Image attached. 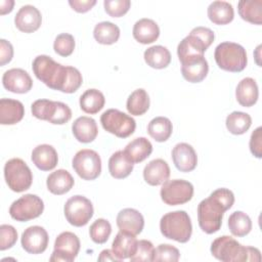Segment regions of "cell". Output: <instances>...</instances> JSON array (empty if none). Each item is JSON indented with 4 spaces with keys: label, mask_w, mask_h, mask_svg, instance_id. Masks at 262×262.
Returning a JSON list of instances; mask_svg holds the SVG:
<instances>
[{
    "label": "cell",
    "mask_w": 262,
    "mask_h": 262,
    "mask_svg": "<svg viewBox=\"0 0 262 262\" xmlns=\"http://www.w3.org/2000/svg\"><path fill=\"white\" fill-rule=\"evenodd\" d=\"M32 69L41 82L47 87L63 93L76 92L83 83L80 71L74 67L62 66L48 55H38L32 63Z\"/></svg>",
    "instance_id": "cell-1"
},
{
    "label": "cell",
    "mask_w": 262,
    "mask_h": 262,
    "mask_svg": "<svg viewBox=\"0 0 262 262\" xmlns=\"http://www.w3.org/2000/svg\"><path fill=\"white\" fill-rule=\"evenodd\" d=\"M234 203V194L228 188H217L198 206V221L201 229L212 234L217 232L222 224L224 213Z\"/></svg>",
    "instance_id": "cell-2"
},
{
    "label": "cell",
    "mask_w": 262,
    "mask_h": 262,
    "mask_svg": "<svg viewBox=\"0 0 262 262\" xmlns=\"http://www.w3.org/2000/svg\"><path fill=\"white\" fill-rule=\"evenodd\" d=\"M211 254L223 262H259L261 253L257 248L241 245L236 239L228 235H222L211 244Z\"/></svg>",
    "instance_id": "cell-3"
},
{
    "label": "cell",
    "mask_w": 262,
    "mask_h": 262,
    "mask_svg": "<svg viewBox=\"0 0 262 262\" xmlns=\"http://www.w3.org/2000/svg\"><path fill=\"white\" fill-rule=\"evenodd\" d=\"M215 39L214 32L206 27L193 28L189 35L180 41L177 46V55L181 63L204 56L205 51Z\"/></svg>",
    "instance_id": "cell-4"
},
{
    "label": "cell",
    "mask_w": 262,
    "mask_h": 262,
    "mask_svg": "<svg viewBox=\"0 0 262 262\" xmlns=\"http://www.w3.org/2000/svg\"><path fill=\"white\" fill-rule=\"evenodd\" d=\"M160 230L166 238L178 243H187L192 233L190 217L182 210L169 212L161 218Z\"/></svg>",
    "instance_id": "cell-5"
},
{
    "label": "cell",
    "mask_w": 262,
    "mask_h": 262,
    "mask_svg": "<svg viewBox=\"0 0 262 262\" xmlns=\"http://www.w3.org/2000/svg\"><path fill=\"white\" fill-rule=\"evenodd\" d=\"M214 58L221 70L231 73L244 71L248 63L246 49L234 42H222L218 44L215 48Z\"/></svg>",
    "instance_id": "cell-6"
},
{
    "label": "cell",
    "mask_w": 262,
    "mask_h": 262,
    "mask_svg": "<svg viewBox=\"0 0 262 262\" xmlns=\"http://www.w3.org/2000/svg\"><path fill=\"white\" fill-rule=\"evenodd\" d=\"M31 112L35 118L54 125H63L72 118V111L68 104L50 99L35 100L31 105Z\"/></svg>",
    "instance_id": "cell-7"
},
{
    "label": "cell",
    "mask_w": 262,
    "mask_h": 262,
    "mask_svg": "<svg viewBox=\"0 0 262 262\" xmlns=\"http://www.w3.org/2000/svg\"><path fill=\"white\" fill-rule=\"evenodd\" d=\"M4 178L8 187L14 192H23L29 189L33 182L31 169L19 158L10 159L5 163Z\"/></svg>",
    "instance_id": "cell-8"
},
{
    "label": "cell",
    "mask_w": 262,
    "mask_h": 262,
    "mask_svg": "<svg viewBox=\"0 0 262 262\" xmlns=\"http://www.w3.org/2000/svg\"><path fill=\"white\" fill-rule=\"evenodd\" d=\"M100 123L105 131L120 138L129 137L136 128L135 120L117 108L106 110L100 116Z\"/></svg>",
    "instance_id": "cell-9"
},
{
    "label": "cell",
    "mask_w": 262,
    "mask_h": 262,
    "mask_svg": "<svg viewBox=\"0 0 262 262\" xmlns=\"http://www.w3.org/2000/svg\"><path fill=\"white\" fill-rule=\"evenodd\" d=\"M63 213L68 222L76 227L86 225L93 216V205L84 195H73L64 204Z\"/></svg>",
    "instance_id": "cell-10"
},
{
    "label": "cell",
    "mask_w": 262,
    "mask_h": 262,
    "mask_svg": "<svg viewBox=\"0 0 262 262\" xmlns=\"http://www.w3.org/2000/svg\"><path fill=\"white\" fill-rule=\"evenodd\" d=\"M72 166L75 172L84 180H94L101 172V159L99 155L89 148H84L76 152Z\"/></svg>",
    "instance_id": "cell-11"
},
{
    "label": "cell",
    "mask_w": 262,
    "mask_h": 262,
    "mask_svg": "<svg viewBox=\"0 0 262 262\" xmlns=\"http://www.w3.org/2000/svg\"><path fill=\"white\" fill-rule=\"evenodd\" d=\"M44 211V203L36 194L27 193L14 201L9 208V215L19 222H27L39 217Z\"/></svg>",
    "instance_id": "cell-12"
},
{
    "label": "cell",
    "mask_w": 262,
    "mask_h": 262,
    "mask_svg": "<svg viewBox=\"0 0 262 262\" xmlns=\"http://www.w3.org/2000/svg\"><path fill=\"white\" fill-rule=\"evenodd\" d=\"M161 199L169 206L182 205L189 202L193 195V185L183 179L167 180L161 187Z\"/></svg>",
    "instance_id": "cell-13"
},
{
    "label": "cell",
    "mask_w": 262,
    "mask_h": 262,
    "mask_svg": "<svg viewBox=\"0 0 262 262\" xmlns=\"http://www.w3.org/2000/svg\"><path fill=\"white\" fill-rule=\"evenodd\" d=\"M80 251V239L71 231H63L57 235L54 242V249L49 258L52 262H72Z\"/></svg>",
    "instance_id": "cell-14"
},
{
    "label": "cell",
    "mask_w": 262,
    "mask_h": 262,
    "mask_svg": "<svg viewBox=\"0 0 262 262\" xmlns=\"http://www.w3.org/2000/svg\"><path fill=\"white\" fill-rule=\"evenodd\" d=\"M48 233L42 226L33 225L25 229L21 234L20 243L23 249L29 254H41L48 246Z\"/></svg>",
    "instance_id": "cell-15"
},
{
    "label": "cell",
    "mask_w": 262,
    "mask_h": 262,
    "mask_svg": "<svg viewBox=\"0 0 262 262\" xmlns=\"http://www.w3.org/2000/svg\"><path fill=\"white\" fill-rule=\"evenodd\" d=\"M4 88L13 93H27L33 87V80L27 71L13 68L6 71L2 76Z\"/></svg>",
    "instance_id": "cell-16"
},
{
    "label": "cell",
    "mask_w": 262,
    "mask_h": 262,
    "mask_svg": "<svg viewBox=\"0 0 262 262\" xmlns=\"http://www.w3.org/2000/svg\"><path fill=\"white\" fill-rule=\"evenodd\" d=\"M15 27L24 33L37 31L42 24V15L38 8L33 5L21 6L14 16Z\"/></svg>",
    "instance_id": "cell-17"
},
{
    "label": "cell",
    "mask_w": 262,
    "mask_h": 262,
    "mask_svg": "<svg viewBox=\"0 0 262 262\" xmlns=\"http://www.w3.org/2000/svg\"><path fill=\"white\" fill-rule=\"evenodd\" d=\"M172 160L180 172H190L198 165V156L194 148L185 142L177 143L172 149Z\"/></svg>",
    "instance_id": "cell-18"
},
{
    "label": "cell",
    "mask_w": 262,
    "mask_h": 262,
    "mask_svg": "<svg viewBox=\"0 0 262 262\" xmlns=\"http://www.w3.org/2000/svg\"><path fill=\"white\" fill-rule=\"evenodd\" d=\"M116 221L120 230L135 236L141 233L144 226V218L142 214L133 208L121 210L117 215Z\"/></svg>",
    "instance_id": "cell-19"
},
{
    "label": "cell",
    "mask_w": 262,
    "mask_h": 262,
    "mask_svg": "<svg viewBox=\"0 0 262 262\" xmlns=\"http://www.w3.org/2000/svg\"><path fill=\"white\" fill-rule=\"evenodd\" d=\"M33 164L41 171H50L58 163V156L55 148L50 144L37 145L31 156Z\"/></svg>",
    "instance_id": "cell-20"
},
{
    "label": "cell",
    "mask_w": 262,
    "mask_h": 262,
    "mask_svg": "<svg viewBox=\"0 0 262 262\" xmlns=\"http://www.w3.org/2000/svg\"><path fill=\"white\" fill-rule=\"evenodd\" d=\"M170 177V167L163 159H155L145 165L143 178L151 186L163 184Z\"/></svg>",
    "instance_id": "cell-21"
},
{
    "label": "cell",
    "mask_w": 262,
    "mask_h": 262,
    "mask_svg": "<svg viewBox=\"0 0 262 262\" xmlns=\"http://www.w3.org/2000/svg\"><path fill=\"white\" fill-rule=\"evenodd\" d=\"M25 116L24 104L16 99H0V124L14 125L23 120Z\"/></svg>",
    "instance_id": "cell-22"
},
{
    "label": "cell",
    "mask_w": 262,
    "mask_h": 262,
    "mask_svg": "<svg viewBox=\"0 0 262 262\" xmlns=\"http://www.w3.org/2000/svg\"><path fill=\"white\" fill-rule=\"evenodd\" d=\"M72 132L79 142L89 143L96 138L98 128L94 119L82 116L74 121L72 125Z\"/></svg>",
    "instance_id": "cell-23"
},
{
    "label": "cell",
    "mask_w": 262,
    "mask_h": 262,
    "mask_svg": "<svg viewBox=\"0 0 262 262\" xmlns=\"http://www.w3.org/2000/svg\"><path fill=\"white\" fill-rule=\"evenodd\" d=\"M75 184V180L71 173L64 169H58L50 173L46 180L48 190L56 195L69 192Z\"/></svg>",
    "instance_id": "cell-24"
},
{
    "label": "cell",
    "mask_w": 262,
    "mask_h": 262,
    "mask_svg": "<svg viewBox=\"0 0 262 262\" xmlns=\"http://www.w3.org/2000/svg\"><path fill=\"white\" fill-rule=\"evenodd\" d=\"M132 34L137 42L141 44H150L159 38L160 28L155 20L144 17L134 24Z\"/></svg>",
    "instance_id": "cell-25"
},
{
    "label": "cell",
    "mask_w": 262,
    "mask_h": 262,
    "mask_svg": "<svg viewBox=\"0 0 262 262\" xmlns=\"http://www.w3.org/2000/svg\"><path fill=\"white\" fill-rule=\"evenodd\" d=\"M235 97L242 106H253L259 97V89L256 81L250 77L241 80L235 89Z\"/></svg>",
    "instance_id": "cell-26"
},
{
    "label": "cell",
    "mask_w": 262,
    "mask_h": 262,
    "mask_svg": "<svg viewBox=\"0 0 262 262\" xmlns=\"http://www.w3.org/2000/svg\"><path fill=\"white\" fill-rule=\"evenodd\" d=\"M209 64L204 56L181 63L182 77L190 83H200L208 75Z\"/></svg>",
    "instance_id": "cell-27"
},
{
    "label": "cell",
    "mask_w": 262,
    "mask_h": 262,
    "mask_svg": "<svg viewBox=\"0 0 262 262\" xmlns=\"http://www.w3.org/2000/svg\"><path fill=\"white\" fill-rule=\"evenodd\" d=\"M136 243L137 239L135 235L120 230L113 241L112 250L116 257L122 261L124 259L130 258L133 255L136 248Z\"/></svg>",
    "instance_id": "cell-28"
},
{
    "label": "cell",
    "mask_w": 262,
    "mask_h": 262,
    "mask_svg": "<svg viewBox=\"0 0 262 262\" xmlns=\"http://www.w3.org/2000/svg\"><path fill=\"white\" fill-rule=\"evenodd\" d=\"M133 165L124 150H118L108 160V171L114 178L123 179L131 174Z\"/></svg>",
    "instance_id": "cell-29"
},
{
    "label": "cell",
    "mask_w": 262,
    "mask_h": 262,
    "mask_svg": "<svg viewBox=\"0 0 262 262\" xmlns=\"http://www.w3.org/2000/svg\"><path fill=\"white\" fill-rule=\"evenodd\" d=\"M208 17L215 25H227L234 17L232 5L226 1H213L208 6Z\"/></svg>",
    "instance_id": "cell-30"
},
{
    "label": "cell",
    "mask_w": 262,
    "mask_h": 262,
    "mask_svg": "<svg viewBox=\"0 0 262 262\" xmlns=\"http://www.w3.org/2000/svg\"><path fill=\"white\" fill-rule=\"evenodd\" d=\"M124 151L133 164H137L150 156L152 152V145L147 138L137 137L126 145Z\"/></svg>",
    "instance_id": "cell-31"
},
{
    "label": "cell",
    "mask_w": 262,
    "mask_h": 262,
    "mask_svg": "<svg viewBox=\"0 0 262 262\" xmlns=\"http://www.w3.org/2000/svg\"><path fill=\"white\" fill-rule=\"evenodd\" d=\"M143 57L147 66L157 70L165 69L171 62L170 51L162 45H154L148 47L144 51Z\"/></svg>",
    "instance_id": "cell-32"
},
{
    "label": "cell",
    "mask_w": 262,
    "mask_h": 262,
    "mask_svg": "<svg viewBox=\"0 0 262 262\" xmlns=\"http://www.w3.org/2000/svg\"><path fill=\"white\" fill-rule=\"evenodd\" d=\"M239 16L251 24H262V0H241L237 3Z\"/></svg>",
    "instance_id": "cell-33"
},
{
    "label": "cell",
    "mask_w": 262,
    "mask_h": 262,
    "mask_svg": "<svg viewBox=\"0 0 262 262\" xmlns=\"http://www.w3.org/2000/svg\"><path fill=\"white\" fill-rule=\"evenodd\" d=\"M105 98L101 91L97 89H88L80 96L81 110L90 115L98 113L104 106Z\"/></svg>",
    "instance_id": "cell-34"
},
{
    "label": "cell",
    "mask_w": 262,
    "mask_h": 262,
    "mask_svg": "<svg viewBox=\"0 0 262 262\" xmlns=\"http://www.w3.org/2000/svg\"><path fill=\"white\" fill-rule=\"evenodd\" d=\"M149 104L150 100L147 92L142 88H138L129 95L126 107L130 115L141 116L148 111Z\"/></svg>",
    "instance_id": "cell-35"
},
{
    "label": "cell",
    "mask_w": 262,
    "mask_h": 262,
    "mask_svg": "<svg viewBox=\"0 0 262 262\" xmlns=\"http://www.w3.org/2000/svg\"><path fill=\"white\" fill-rule=\"evenodd\" d=\"M93 37L99 44H114L120 38V28L111 21L98 23L94 27Z\"/></svg>",
    "instance_id": "cell-36"
},
{
    "label": "cell",
    "mask_w": 262,
    "mask_h": 262,
    "mask_svg": "<svg viewBox=\"0 0 262 262\" xmlns=\"http://www.w3.org/2000/svg\"><path fill=\"white\" fill-rule=\"evenodd\" d=\"M172 131V122L166 117H156L147 125V133L158 142L168 140Z\"/></svg>",
    "instance_id": "cell-37"
},
{
    "label": "cell",
    "mask_w": 262,
    "mask_h": 262,
    "mask_svg": "<svg viewBox=\"0 0 262 262\" xmlns=\"http://www.w3.org/2000/svg\"><path fill=\"white\" fill-rule=\"evenodd\" d=\"M225 125L227 130L234 135H242L246 133L252 125V118L249 114L244 112H232L226 117Z\"/></svg>",
    "instance_id": "cell-38"
},
{
    "label": "cell",
    "mask_w": 262,
    "mask_h": 262,
    "mask_svg": "<svg viewBox=\"0 0 262 262\" xmlns=\"http://www.w3.org/2000/svg\"><path fill=\"white\" fill-rule=\"evenodd\" d=\"M228 228L232 235L245 236L252 230L251 218L243 211H235L228 218Z\"/></svg>",
    "instance_id": "cell-39"
},
{
    "label": "cell",
    "mask_w": 262,
    "mask_h": 262,
    "mask_svg": "<svg viewBox=\"0 0 262 262\" xmlns=\"http://www.w3.org/2000/svg\"><path fill=\"white\" fill-rule=\"evenodd\" d=\"M112 233L111 223L103 218L96 219L89 228V235L95 244H104Z\"/></svg>",
    "instance_id": "cell-40"
},
{
    "label": "cell",
    "mask_w": 262,
    "mask_h": 262,
    "mask_svg": "<svg viewBox=\"0 0 262 262\" xmlns=\"http://www.w3.org/2000/svg\"><path fill=\"white\" fill-rule=\"evenodd\" d=\"M155 247L147 239H139L136 243V248L133 255L129 258L132 262H149L152 261Z\"/></svg>",
    "instance_id": "cell-41"
},
{
    "label": "cell",
    "mask_w": 262,
    "mask_h": 262,
    "mask_svg": "<svg viewBox=\"0 0 262 262\" xmlns=\"http://www.w3.org/2000/svg\"><path fill=\"white\" fill-rule=\"evenodd\" d=\"M75 45L76 44L73 35L69 33H61L56 36L53 43V49L58 55L67 57L74 52Z\"/></svg>",
    "instance_id": "cell-42"
},
{
    "label": "cell",
    "mask_w": 262,
    "mask_h": 262,
    "mask_svg": "<svg viewBox=\"0 0 262 262\" xmlns=\"http://www.w3.org/2000/svg\"><path fill=\"white\" fill-rule=\"evenodd\" d=\"M179 258H180V253L177 248L169 244H161L155 249L152 261L177 262Z\"/></svg>",
    "instance_id": "cell-43"
},
{
    "label": "cell",
    "mask_w": 262,
    "mask_h": 262,
    "mask_svg": "<svg viewBox=\"0 0 262 262\" xmlns=\"http://www.w3.org/2000/svg\"><path fill=\"white\" fill-rule=\"evenodd\" d=\"M103 6L105 12L112 17H120L128 12L131 6L129 0H104Z\"/></svg>",
    "instance_id": "cell-44"
},
{
    "label": "cell",
    "mask_w": 262,
    "mask_h": 262,
    "mask_svg": "<svg viewBox=\"0 0 262 262\" xmlns=\"http://www.w3.org/2000/svg\"><path fill=\"white\" fill-rule=\"evenodd\" d=\"M17 241L16 229L9 224H2L0 226V250L5 251L14 246Z\"/></svg>",
    "instance_id": "cell-45"
},
{
    "label": "cell",
    "mask_w": 262,
    "mask_h": 262,
    "mask_svg": "<svg viewBox=\"0 0 262 262\" xmlns=\"http://www.w3.org/2000/svg\"><path fill=\"white\" fill-rule=\"evenodd\" d=\"M250 150L252 155L257 158H262V127H257L251 134Z\"/></svg>",
    "instance_id": "cell-46"
},
{
    "label": "cell",
    "mask_w": 262,
    "mask_h": 262,
    "mask_svg": "<svg viewBox=\"0 0 262 262\" xmlns=\"http://www.w3.org/2000/svg\"><path fill=\"white\" fill-rule=\"evenodd\" d=\"M13 57V47L11 43L5 39L0 40V64L3 67L10 62Z\"/></svg>",
    "instance_id": "cell-47"
},
{
    "label": "cell",
    "mask_w": 262,
    "mask_h": 262,
    "mask_svg": "<svg viewBox=\"0 0 262 262\" xmlns=\"http://www.w3.org/2000/svg\"><path fill=\"white\" fill-rule=\"evenodd\" d=\"M69 4L75 11L84 13L89 11L96 4V0H70Z\"/></svg>",
    "instance_id": "cell-48"
},
{
    "label": "cell",
    "mask_w": 262,
    "mask_h": 262,
    "mask_svg": "<svg viewBox=\"0 0 262 262\" xmlns=\"http://www.w3.org/2000/svg\"><path fill=\"white\" fill-rule=\"evenodd\" d=\"M98 261H120L116 255L114 254L113 250H103L98 256Z\"/></svg>",
    "instance_id": "cell-49"
},
{
    "label": "cell",
    "mask_w": 262,
    "mask_h": 262,
    "mask_svg": "<svg viewBox=\"0 0 262 262\" xmlns=\"http://www.w3.org/2000/svg\"><path fill=\"white\" fill-rule=\"evenodd\" d=\"M14 5L13 0H2L0 1V14L4 15L12 11Z\"/></svg>",
    "instance_id": "cell-50"
}]
</instances>
